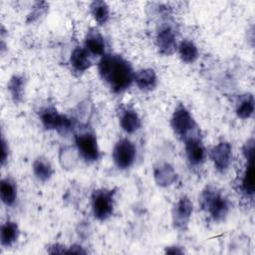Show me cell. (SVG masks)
I'll list each match as a JSON object with an SVG mask.
<instances>
[{
  "instance_id": "6da1fadb",
  "label": "cell",
  "mask_w": 255,
  "mask_h": 255,
  "mask_svg": "<svg viewBox=\"0 0 255 255\" xmlns=\"http://www.w3.org/2000/svg\"><path fill=\"white\" fill-rule=\"evenodd\" d=\"M101 80L115 94L126 92L133 83L131 65L121 55L106 53L98 63Z\"/></svg>"
},
{
  "instance_id": "7a4b0ae2",
  "label": "cell",
  "mask_w": 255,
  "mask_h": 255,
  "mask_svg": "<svg viewBox=\"0 0 255 255\" xmlns=\"http://www.w3.org/2000/svg\"><path fill=\"white\" fill-rule=\"evenodd\" d=\"M199 203L204 213L214 222L225 220L230 211V202L227 196L216 186L206 185L199 197Z\"/></svg>"
},
{
  "instance_id": "3957f363",
  "label": "cell",
  "mask_w": 255,
  "mask_h": 255,
  "mask_svg": "<svg viewBox=\"0 0 255 255\" xmlns=\"http://www.w3.org/2000/svg\"><path fill=\"white\" fill-rule=\"evenodd\" d=\"M170 126L174 134L182 141L187 137L199 133V128L189 110L182 104L178 105L172 113Z\"/></svg>"
},
{
  "instance_id": "277c9868",
  "label": "cell",
  "mask_w": 255,
  "mask_h": 255,
  "mask_svg": "<svg viewBox=\"0 0 255 255\" xmlns=\"http://www.w3.org/2000/svg\"><path fill=\"white\" fill-rule=\"evenodd\" d=\"M116 189L98 188L92 192L91 206L94 217L99 221L109 219L115 210Z\"/></svg>"
},
{
  "instance_id": "5b68a950",
  "label": "cell",
  "mask_w": 255,
  "mask_h": 255,
  "mask_svg": "<svg viewBox=\"0 0 255 255\" xmlns=\"http://www.w3.org/2000/svg\"><path fill=\"white\" fill-rule=\"evenodd\" d=\"M39 120L42 126L48 130H57L67 133L75 127V121L66 115L59 113L54 106H46L39 111Z\"/></svg>"
},
{
  "instance_id": "8992f818",
  "label": "cell",
  "mask_w": 255,
  "mask_h": 255,
  "mask_svg": "<svg viewBox=\"0 0 255 255\" xmlns=\"http://www.w3.org/2000/svg\"><path fill=\"white\" fill-rule=\"evenodd\" d=\"M75 144L80 156L86 162L93 163L100 159L101 150L94 130L85 128L75 133Z\"/></svg>"
},
{
  "instance_id": "52a82bcc",
  "label": "cell",
  "mask_w": 255,
  "mask_h": 255,
  "mask_svg": "<svg viewBox=\"0 0 255 255\" xmlns=\"http://www.w3.org/2000/svg\"><path fill=\"white\" fill-rule=\"evenodd\" d=\"M112 156L114 163L118 168L128 169L133 164L135 160L136 148L132 141L124 137L115 143Z\"/></svg>"
},
{
  "instance_id": "ba28073f",
  "label": "cell",
  "mask_w": 255,
  "mask_h": 255,
  "mask_svg": "<svg viewBox=\"0 0 255 255\" xmlns=\"http://www.w3.org/2000/svg\"><path fill=\"white\" fill-rule=\"evenodd\" d=\"M193 212V205L188 196L182 194L174 202L171 210V220L173 228L179 231H185L188 227L191 215Z\"/></svg>"
},
{
  "instance_id": "9c48e42d",
  "label": "cell",
  "mask_w": 255,
  "mask_h": 255,
  "mask_svg": "<svg viewBox=\"0 0 255 255\" xmlns=\"http://www.w3.org/2000/svg\"><path fill=\"white\" fill-rule=\"evenodd\" d=\"M183 142L188 164L192 167L201 166L206 158V148L200 134H193L184 139Z\"/></svg>"
},
{
  "instance_id": "30bf717a",
  "label": "cell",
  "mask_w": 255,
  "mask_h": 255,
  "mask_svg": "<svg viewBox=\"0 0 255 255\" xmlns=\"http://www.w3.org/2000/svg\"><path fill=\"white\" fill-rule=\"evenodd\" d=\"M155 46L158 53L163 56H171L177 51L176 33L170 25L163 24L159 27L155 35Z\"/></svg>"
},
{
  "instance_id": "8fae6325",
  "label": "cell",
  "mask_w": 255,
  "mask_h": 255,
  "mask_svg": "<svg viewBox=\"0 0 255 255\" xmlns=\"http://www.w3.org/2000/svg\"><path fill=\"white\" fill-rule=\"evenodd\" d=\"M209 156L215 169L219 173H225L232 164V146L228 141L222 140L211 148Z\"/></svg>"
},
{
  "instance_id": "7c38bea8",
  "label": "cell",
  "mask_w": 255,
  "mask_h": 255,
  "mask_svg": "<svg viewBox=\"0 0 255 255\" xmlns=\"http://www.w3.org/2000/svg\"><path fill=\"white\" fill-rule=\"evenodd\" d=\"M119 122L124 131L133 133L139 129L141 126L140 118L137 112L129 106H122L119 111Z\"/></svg>"
},
{
  "instance_id": "4fadbf2b",
  "label": "cell",
  "mask_w": 255,
  "mask_h": 255,
  "mask_svg": "<svg viewBox=\"0 0 255 255\" xmlns=\"http://www.w3.org/2000/svg\"><path fill=\"white\" fill-rule=\"evenodd\" d=\"M84 48L92 57H103L106 54V42L101 32L96 28H91L84 40Z\"/></svg>"
},
{
  "instance_id": "5bb4252c",
  "label": "cell",
  "mask_w": 255,
  "mask_h": 255,
  "mask_svg": "<svg viewBox=\"0 0 255 255\" xmlns=\"http://www.w3.org/2000/svg\"><path fill=\"white\" fill-rule=\"evenodd\" d=\"M91 55L83 47H76L70 56V65L75 73L83 74L92 66Z\"/></svg>"
},
{
  "instance_id": "9a60e30c",
  "label": "cell",
  "mask_w": 255,
  "mask_h": 255,
  "mask_svg": "<svg viewBox=\"0 0 255 255\" xmlns=\"http://www.w3.org/2000/svg\"><path fill=\"white\" fill-rule=\"evenodd\" d=\"M133 83L142 92L153 91L157 86L156 73L150 68L140 69L134 72Z\"/></svg>"
},
{
  "instance_id": "2e32d148",
  "label": "cell",
  "mask_w": 255,
  "mask_h": 255,
  "mask_svg": "<svg viewBox=\"0 0 255 255\" xmlns=\"http://www.w3.org/2000/svg\"><path fill=\"white\" fill-rule=\"evenodd\" d=\"M254 172H253V160H247L245 169L240 176L238 189L241 194L251 201L253 200L254 193Z\"/></svg>"
},
{
  "instance_id": "e0dca14e",
  "label": "cell",
  "mask_w": 255,
  "mask_h": 255,
  "mask_svg": "<svg viewBox=\"0 0 255 255\" xmlns=\"http://www.w3.org/2000/svg\"><path fill=\"white\" fill-rule=\"evenodd\" d=\"M25 87L26 78L24 75L15 74L10 78L7 84V90L14 104H20L23 101L25 96Z\"/></svg>"
},
{
  "instance_id": "ac0fdd59",
  "label": "cell",
  "mask_w": 255,
  "mask_h": 255,
  "mask_svg": "<svg viewBox=\"0 0 255 255\" xmlns=\"http://www.w3.org/2000/svg\"><path fill=\"white\" fill-rule=\"evenodd\" d=\"M154 179L157 185L166 187L172 184L176 179V173L174 168L166 163V162H160L154 167Z\"/></svg>"
},
{
  "instance_id": "d6986e66",
  "label": "cell",
  "mask_w": 255,
  "mask_h": 255,
  "mask_svg": "<svg viewBox=\"0 0 255 255\" xmlns=\"http://www.w3.org/2000/svg\"><path fill=\"white\" fill-rule=\"evenodd\" d=\"M20 236V229L18 224L15 221L7 220L1 225L0 231V240L3 247L13 246Z\"/></svg>"
},
{
  "instance_id": "ffe728a7",
  "label": "cell",
  "mask_w": 255,
  "mask_h": 255,
  "mask_svg": "<svg viewBox=\"0 0 255 255\" xmlns=\"http://www.w3.org/2000/svg\"><path fill=\"white\" fill-rule=\"evenodd\" d=\"M32 169L35 177L41 182L50 180L54 174V168L49 159L45 156H38L33 162Z\"/></svg>"
},
{
  "instance_id": "44dd1931",
  "label": "cell",
  "mask_w": 255,
  "mask_h": 255,
  "mask_svg": "<svg viewBox=\"0 0 255 255\" xmlns=\"http://www.w3.org/2000/svg\"><path fill=\"white\" fill-rule=\"evenodd\" d=\"M0 196L6 206H13L17 199V184L11 177L7 176L1 179Z\"/></svg>"
},
{
  "instance_id": "7402d4cb",
  "label": "cell",
  "mask_w": 255,
  "mask_h": 255,
  "mask_svg": "<svg viewBox=\"0 0 255 255\" xmlns=\"http://www.w3.org/2000/svg\"><path fill=\"white\" fill-rule=\"evenodd\" d=\"M177 52L180 60L186 64L194 63L198 58V49L196 45L187 39L178 43Z\"/></svg>"
},
{
  "instance_id": "603a6c76",
  "label": "cell",
  "mask_w": 255,
  "mask_h": 255,
  "mask_svg": "<svg viewBox=\"0 0 255 255\" xmlns=\"http://www.w3.org/2000/svg\"><path fill=\"white\" fill-rule=\"evenodd\" d=\"M90 13L99 25H105L110 19V7L105 1H94L90 4Z\"/></svg>"
},
{
  "instance_id": "cb8c5ba5",
  "label": "cell",
  "mask_w": 255,
  "mask_h": 255,
  "mask_svg": "<svg viewBox=\"0 0 255 255\" xmlns=\"http://www.w3.org/2000/svg\"><path fill=\"white\" fill-rule=\"evenodd\" d=\"M254 97L252 94L243 96L236 105L235 114L241 120H248L253 116L254 113Z\"/></svg>"
},
{
  "instance_id": "d4e9b609",
  "label": "cell",
  "mask_w": 255,
  "mask_h": 255,
  "mask_svg": "<svg viewBox=\"0 0 255 255\" xmlns=\"http://www.w3.org/2000/svg\"><path fill=\"white\" fill-rule=\"evenodd\" d=\"M48 8H49V4H47L46 2L35 3L30 14L28 15L27 23H33V22L39 20V18H41L43 15H45L47 13Z\"/></svg>"
},
{
  "instance_id": "484cf974",
  "label": "cell",
  "mask_w": 255,
  "mask_h": 255,
  "mask_svg": "<svg viewBox=\"0 0 255 255\" xmlns=\"http://www.w3.org/2000/svg\"><path fill=\"white\" fill-rule=\"evenodd\" d=\"M242 150H243V154H244L246 160H253V155H254V139H253V137H251L244 143Z\"/></svg>"
},
{
  "instance_id": "4316f807",
  "label": "cell",
  "mask_w": 255,
  "mask_h": 255,
  "mask_svg": "<svg viewBox=\"0 0 255 255\" xmlns=\"http://www.w3.org/2000/svg\"><path fill=\"white\" fill-rule=\"evenodd\" d=\"M49 253H59V254H63V253H67V249L65 248V246L61 245V244H58V243H55L53 245L50 246V249L48 250Z\"/></svg>"
},
{
  "instance_id": "83f0119b",
  "label": "cell",
  "mask_w": 255,
  "mask_h": 255,
  "mask_svg": "<svg viewBox=\"0 0 255 255\" xmlns=\"http://www.w3.org/2000/svg\"><path fill=\"white\" fill-rule=\"evenodd\" d=\"M8 146H7V142L4 139V137H2V156H1V163L2 165L5 164L6 160L8 159Z\"/></svg>"
},
{
  "instance_id": "f1b7e54d",
  "label": "cell",
  "mask_w": 255,
  "mask_h": 255,
  "mask_svg": "<svg viewBox=\"0 0 255 255\" xmlns=\"http://www.w3.org/2000/svg\"><path fill=\"white\" fill-rule=\"evenodd\" d=\"M67 253H76V254H86L87 251L83 249L82 246L80 245H73L71 247H69V249H67Z\"/></svg>"
},
{
  "instance_id": "f546056e",
  "label": "cell",
  "mask_w": 255,
  "mask_h": 255,
  "mask_svg": "<svg viewBox=\"0 0 255 255\" xmlns=\"http://www.w3.org/2000/svg\"><path fill=\"white\" fill-rule=\"evenodd\" d=\"M165 252L169 254H182L183 250L178 246H168L165 248Z\"/></svg>"
}]
</instances>
